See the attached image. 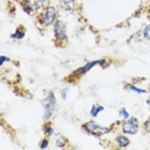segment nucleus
Returning a JSON list of instances; mask_svg holds the SVG:
<instances>
[{
  "label": "nucleus",
  "mask_w": 150,
  "mask_h": 150,
  "mask_svg": "<svg viewBox=\"0 0 150 150\" xmlns=\"http://www.w3.org/2000/svg\"><path fill=\"white\" fill-rule=\"evenodd\" d=\"M58 19V11L54 5H46L37 13V25L41 27L53 26L54 22Z\"/></svg>",
  "instance_id": "nucleus-1"
},
{
  "label": "nucleus",
  "mask_w": 150,
  "mask_h": 150,
  "mask_svg": "<svg viewBox=\"0 0 150 150\" xmlns=\"http://www.w3.org/2000/svg\"><path fill=\"white\" fill-rule=\"evenodd\" d=\"M54 41L57 46H64L68 44V32H67V23L63 19L58 18L53 25Z\"/></svg>",
  "instance_id": "nucleus-2"
},
{
  "label": "nucleus",
  "mask_w": 150,
  "mask_h": 150,
  "mask_svg": "<svg viewBox=\"0 0 150 150\" xmlns=\"http://www.w3.org/2000/svg\"><path fill=\"white\" fill-rule=\"evenodd\" d=\"M82 129L87 135L95 136V137H101V136L109 134L112 131V127H105V126L99 125L95 121H87L82 125Z\"/></svg>",
  "instance_id": "nucleus-3"
},
{
  "label": "nucleus",
  "mask_w": 150,
  "mask_h": 150,
  "mask_svg": "<svg viewBox=\"0 0 150 150\" xmlns=\"http://www.w3.org/2000/svg\"><path fill=\"white\" fill-rule=\"evenodd\" d=\"M42 107H44V121H50L53 118L54 113L57 109V98L53 91L47 93V95L42 100Z\"/></svg>",
  "instance_id": "nucleus-4"
},
{
  "label": "nucleus",
  "mask_w": 150,
  "mask_h": 150,
  "mask_svg": "<svg viewBox=\"0 0 150 150\" xmlns=\"http://www.w3.org/2000/svg\"><path fill=\"white\" fill-rule=\"evenodd\" d=\"M140 121L136 117H129L128 119L121 121V126H119V131L125 135H136L140 131Z\"/></svg>",
  "instance_id": "nucleus-5"
},
{
  "label": "nucleus",
  "mask_w": 150,
  "mask_h": 150,
  "mask_svg": "<svg viewBox=\"0 0 150 150\" xmlns=\"http://www.w3.org/2000/svg\"><path fill=\"white\" fill-rule=\"evenodd\" d=\"M95 66H101L103 68H105L108 66L107 60L105 59H99V60H93V62H88L86 63L83 67H80L77 71H74V72L72 73V77H80V76H83L85 73H87L90 69H93V68Z\"/></svg>",
  "instance_id": "nucleus-6"
},
{
  "label": "nucleus",
  "mask_w": 150,
  "mask_h": 150,
  "mask_svg": "<svg viewBox=\"0 0 150 150\" xmlns=\"http://www.w3.org/2000/svg\"><path fill=\"white\" fill-rule=\"evenodd\" d=\"M77 9L76 0H60V11L67 14H73Z\"/></svg>",
  "instance_id": "nucleus-7"
},
{
  "label": "nucleus",
  "mask_w": 150,
  "mask_h": 150,
  "mask_svg": "<svg viewBox=\"0 0 150 150\" xmlns=\"http://www.w3.org/2000/svg\"><path fill=\"white\" fill-rule=\"evenodd\" d=\"M129 144H131V141H129V139H128V135H125V134H122L121 132L118 136H115V139H114L115 148L126 149L127 146H129Z\"/></svg>",
  "instance_id": "nucleus-8"
},
{
  "label": "nucleus",
  "mask_w": 150,
  "mask_h": 150,
  "mask_svg": "<svg viewBox=\"0 0 150 150\" xmlns=\"http://www.w3.org/2000/svg\"><path fill=\"white\" fill-rule=\"evenodd\" d=\"M68 145V139L66 136L60 135V134H55V137H54V146L58 149H64L67 148Z\"/></svg>",
  "instance_id": "nucleus-9"
},
{
  "label": "nucleus",
  "mask_w": 150,
  "mask_h": 150,
  "mask_svg": "<svg viewBox=\"0 0 150 150\" xmlns=\"http://www.w3.org/2000/svg\"><path fill=\"white\" fill-rule=\"evenodd\" d=\"M25 36H26V28H25V26L21 25V26H18L16 28V31L11 35V39L13 40H22V39H25Z\"/></svg>",
  "instance_id": "nucleus-10"
},
{
  "label": "nucleus",
  "mask_w": 150,
  "mask_h": 150,
  "mask_svg": "<svg viewBox=\"0 0 150 150\" xmlns=\"http://www.w3.org/2000/svg\"><path fill=\"white\" fill-rule=\"evenodd\" d=\"M42 131H44V136L46 137H52V136H55V132H54V127L52 125L50 121H46L44 123V127H42Z\"/></svg>",
  "instance_id": "nucleus-11"
},
{
  "label": "nucleus",
  "mask_w": 150,
  "mask_h": 150,
  "mask_svg": "<svg viewBox=\"0 0 150 150\" xmlns=\"http://www.w3.org/2000/svg\"><path fill=\"white\" fill-rule=\"evenodd\" d=\"M103 110H104L103 105H100V104H93V105H91V109H90V115L93 118H96Z\"/></svg>",
  "instance_id": "nucleus-12"
},
{
  "label": "nucleus",
  "mask_w": 150,
  "mask_h": 150,
  "mask_svg": "<svg viewBox=\"0 0 150 150\" xmlns=\"http://www.w3.org/2000/svg\"><path fill=\"white\" fill-rule=\"evenodd\" d=\"M125 87L128 88L129 91H134V93H137V94H145L146 93V90H144V88H140V87L135 86V85H132V83H126Z\"/></svg>",
  "instance_id": "nucleus-13"
},
{
  "label": "nucleus",
  "mask_w": 150,
  "mask_h": 150,
  "mask_svg": "<svg viewBox=\"0 0 150 150\" xmlns=\"http://www.w3.org/2000/svg\"><path fill=\"white\" fill-rule=\"evenodd\" d=\"M141 33H142V37H144L146 41L150 42V25H146L144 28L141 30Z\"/></svg>",
  "instance_id": "nucleus-14"
},
{
  "label": "nucleus",
  "mask_w": 150,
  "mask_h": 150,
  "mask_svg": "<svg viewBox=\"0 0 150 150\" xmlns=\"http://www.w3.org/2000/svg\"><path fill=\"white\" fill-rule=\"evenodd\" d=\"M49 144H50V137H44L41 141H40V144H39V148L40 149H47L49 148Z\"/></svg>",
  "instance_id": "nucleus-15"
},
{
  "label": "nucleus",
  "mask_w": 150,
  "mask_h": 150,
  "mask_svg": "<svg viewBox=\"0 0 150 150\" xmlns=\"http://www.w3.org/2000/svg\"><path fill=\"white\" fill-rule=\"evenodd\" d=\"M131 115H129V113H128V110L126 108H122L121 110H119V118L122 119V121H125V119H128Z\"/></svg>",
  "instance_id": "nucleus-16"
},
{
  "label": "nucleus",
  "mask_w": 150,
  "mask_h": 150,
  "mask_svg": "<svg viewBox=\"0 0 150 150\" xmlns=\"http://www.w3.org/2000/svg\"><path fill=\"white\" fill-rule=\"evenodd\" d=\"M142 128H144V131H145V134H148L150 135V115L148 118H146V121L142 123Z\"/></svg>",
  "instance_id": "nucleus-17"
},
{
  "label": "nucleus",
  "mask_w": 150,
  "mask_h": 150,
  "mask_svg": "<svg viewBox=\"0 0 150 150\" xmlns=\"http://www.w3.org/2000/svg\"><path fill=\"white\" fill-rule=\"evenodd\" d=\"M68 93H69V88H68V87H64V88L60 90V96H62L63 100H66V99H67Z\"/></svg>",
  "instance_id": "nucleus-18"
},
{
  "label": "nucleus",
  "mask_w": 150,
  "mask_h": 150,
  "mask_svg": "<svg viewBox=\"0 0 150 150\" xmlns=\"http://www.w3.org/2000/svg\"><path fill=\"white\" fill-rule=\"evenodd\" d=\"M36 1L39 3V5L41 6V8H44V6L49 5V1H50V0H36Z\"/></svg>",
  "instance_id": "nucleus-19"
},
{
  "label": "nucleus",
  "mask_w": 150,
  "mask_h": 150,
  "mask_svg": "<svg viewBox=\"0 0 150 150\" xmlns=\"http://www.w3.org/2000/svg\"><path fill=\"white\" fill-rule=\"evenodd\" d=\"M5 62H11V58H8V57H4V55H1V57H0V66L3 67V64H4Z\"/></svg>",
  "instance_id": "nucleus-20"
},
{
  "label": "nucleus",
  "mask_w": 150,
  "mask_h": 150,
  "mask_svg": "<svg viewBox=\"0 0 150 150\" xmlns=\"http://www.w3.org/2000/svg\"><path fill=\"white\" fill-rule=\"evenodd\" d=\"M146 104H148V107L150 108V96H149L148 99H146Z\"/></svg>",
  "instance_id": "nucleus-21"
},
{
  "label": "nucleus",
  "mask_w": 150,
  "mask_h": 150,
  "mask_svg": "<svg viewBox=\"0 0 150 150\" xmlns=\"http://www.w3.org/2000/svg\"><path fill=\"white\" fill-rule=\"evenodd\" d=\"M19 1H27V0H19Z\"/></svg>",
  "instance_id": "nucleus-22"
}]
</instances>
